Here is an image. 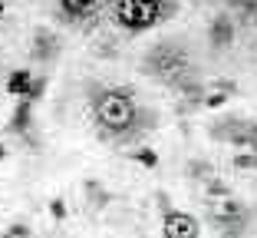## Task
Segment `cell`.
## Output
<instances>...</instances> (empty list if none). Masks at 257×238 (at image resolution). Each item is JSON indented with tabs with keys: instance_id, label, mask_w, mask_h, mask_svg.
I'll return each instance as SVG.
<instances>
[{
	"instance_id": "cell-1",
	"label": "cell",
	"mask_w": 257,
	"mask_h": 238,
	"mask_svg": "<svg viewBox=\"0 0 257 238\" xmlns=\"http://www.w3.org/2000/svg\"><path fill=\"white\" fill-rule=\"evenodd\" d=\"M89 109L102 139H132L139 132V103L125 86H92Z\"/></svg>"
},
{
	"instance_id": "cell-2",
	"label": "cell",
	"mask_w": 257,
	"mask_h": 238,
	"mask_svg": "<svg viewBox=\"0 0 257 238\" xmlns=\"http://www.w3.org/2000/svg\"><path fill=\"white\" fill-rule=\"evenodd\" d=\"M142 69L149 73L155 83L162 86H185L191 80V73H195V60L188 56V50L178 43H155L145 53L142 60Z\"/></svg>"
},
{
	"instance_id": "cell-3",
	"label": "cell",
	"mask_w": 257,
	"mask_h": 238,
	"mask_svg": "<svg viewBox=\"0 0 257 238\" xmlns=\"http://www.w3.org/2000/svg\"><path fill=\"white\" fill-rule=\"evenodd\" d=\"M172 17V4L165 0H115L112 20L128 33H145Z\"/></svg>"
},
{
	"instance_id": "cell-4",
	"label": "cell",
	"mask_w": 257,
	"mask_h": 238,
	"mask_svg": "<svg viewBox=\"0 0 257 238\" xmlns=\"http://www.w3.org/2000/svg\"><path fill=\"white\" fill-rule=\"evenodd\" d=\"M208 215H211V222L218 225L221 235H244L247 231V208H244L241 199H234L231 192L224 195H211L208 199Z\"/></svg>"
},
{
	"instance_id": "cell-5",
	"label": "cell",
	"mask_w": 257,
	"mask_h": 238,
	"mask_svg": "<svg viewBox=\"0 0 257 238\" xmlns=\"http://www.w3.org/2000/svg\"><path fill=\"white\" fill-rule=\"evenodd\" d=\"M214 136H221L224 142L237 149H254L257 152V123H244V119H227L224 126L214 129Z\"/></svg>"
},
{
	"instance_id": "cell-6",
	"label": "cell",
	"mask_w": 257,
	"mask_h": 238,
	"mask_svg": "<svg viewBox=\"0 0 257 238\" xmlns=\"http://www.w3.org/2000/svg\"><path fill=\"white\" fill-rule=\"evenodd\" d=\"M162 231H165L168 238H198L201 235V225H198V218L188 215V212L168 208V212H162Z\"/></svg>"
},
{
	"instance_id": "cell-7",
	"label": "cell",
	"mask_w": 257,
	"mask_h": 238,
	"mask_svg": "<svg viewBox=\"0 0 257 238\" xmlns=\"http://www.w3.org/2000/svg\"><path fill=\"white\" fill-rule=\"evenodd\" d=\"M30 56L37 63H53L56 56H60V37H56L53 30H46V27L33 30V37H30Z\"/></svg>"
},
{
	"instance_id": "cell-8",
	"label": "cell",
	"mask_w": 257,
	"mask_h": 238,
	"mask_svg": "<svg viewBox=\"0 0 257 238\" xmlns=\"http://www.w3.org/2000/svg\"><path fill=\"white\" fill-rule=\"evenodd\" d=\"M208 40H211L214 50H227L234 43V20H231V14H218L208 23Z\"/></svg>"
},
{
	"instance_id": "cell-9",
	"label": "cell",
	"mask_w": 257,
	"mask_h": 238,
	"mask_svg": "<svg viewBox=\"0 0 257 238\" xmlns=\"http://www.w3.org/2000/svg\"><path fill=\"white\" fill-rule=\"evenodd\" d=\"M63 20L69 23H86L99 14V0H60Z\"/></svg>"
},
{
	"instance_id": "cell-10",
	"label": "cell",
	"mask_w": 257,
	"mask_h": 238,
	"mask_svg": "<svg viewBox=\"0 0 257 238\" xmlns=\"http://www.w3.org/2000/svg\"><path fill=\"white\" fill-rule=\"evenodd\" d=\"M14 136H30L33 129V103L30 100H20L14 109V116H10V126H7Z\"/></svg>"
},
{
	"instance_id": "cell-11",
	"label": "cell",
	"mask_w": 257,
	"mask_h": 238,
	"mask_svg": "<svg viewBox=\"0 0 257 238\" xmlns=\"http://www.w3.org/2000/svg\"><path fill=\"white\" fill-rule=\"evenodd\" d=\"M30 83H33V73L27 66H20V69H14V73L7 76V93H10V96H17V100H27Z\"/></svg>"
},
{
	"instance_id": "cell-12",
	"label": "cell",
	"mask_w": 257,
	"mask_h": 238,
	"mask_svg": "<svg viewBox=\"0 0 257 238\" xmlns=\"http://www.w3.org/2000/svg\"><path fill=\"white\" fill-rule=\"evenodd\" d=\"M234 169H244V172L257 169V152L254 149H241V152L234 155Z\"/></svg>"
},
{
	"instance_id": "cell-13",
	"label": "cell",
	"mask_w": 257,
	"mask_h": 238,
	"mask_svg": "<svg viewBox=\"0 0 257 238\" xmlns=\"http://www.w3.org/2000/svg\"><path fill=\"white\" fill-rule=\"evenodd\" d=\"M237 14H241V20L247 23V27H257V0H244V4H237Z\"/></svg>"
},
{
	"instance_id": "cell-14",
	"label": "cell",
	"mask_w": 257,
	"mask_h": 238,
	"mask_svg": "<svg viewBox=\"0 0 257 238\" xmlns=\"http://www.w3.org/2000/svg\"><path fill=\"white\" fill-rule=\"evenodd\" d=\"M43 90H46V76H33L30 93H27V100H30V103H37L40 96H43Z\"/></svg>"
},
{
	"instance_id": "cell-15",
	"label": "cell",
	"mask_w": 257,
	"mask_h": 238,
	"mask_svg": "<svg viewBox=\"0 0 257 238\" xmlns=\"http://www.w3.org/2000/svg\"><path fill=\"white\" fill-rule=\"evenodd\" d=\"M136 159L142 162L145 169H155V166H159V155L152 152V149H139V152H136Z\"/></svg>"
},
{
	"instance_id": "cell-16",
	"label": "cell",
	"mask_w": 257,
	"mask_h": 238,
	"mask_svg": "<svg viewBox=\"0 0 257 238\" xmlns=\"http://www.w3.org/2000/svg\"><path fill=\"white\" fill-rule=\"evenodd\" d=\"M4 235H10V238H30L33 228H30V225H20V222H17V225H7V231H4Z\"/></svg>"
},
{
	"instance_id": "cell-17",
	"label": "cell",
	"mask_w": 257,
	"mask_h": 238,
	"mask_svg": "<svg viewBox=\"0 0 257 238\" xmlns=\"http://www.w3.org/2000/svg\"><path fill=\"white\" fill-rule=\"evenodd\" d=\"M50 215L60 218V222L66 218V205H63V199H53V202H50Z\"/></svg>"
},
{
	"instance_id": "cell-18",
	"label": "cell",
	"mask_w": 257,
	"mask_h": 238,
	"mask_svg": "<svg viewBox=\"0 0 257 238\" xmlns=\"http://www.w3.org/2000/svg\"><path fill=\"white\" fill-rule=\"evenodd\" d=\"M224 100H227L224 93H211V96H208V100H204V103H208V106H211V109H218V106H221V103H224Z\"/></svg>"
},
{
	"instance_id": "cell-19",
	"label": "cell",
	"mask_w": 257,
	"mask_h": 238,
	"mask_svg": "<svg viewBox=\"0 0 257 238\" xmlns=\"http://www.w3.org/2000/svg\"><path fill=\"white\" fill-rule=\"evenodd\" d=\"M4 20H7V0H0V27H4Z\"/></svg>"
},
{
	"instance_id": "cell-20",
	"label": "cell",
	"mask_w": 257,
	"mask_h": 238,
	"mask_svg": "<svg viewBox=\"0 0 257 238\" xmlns=\"http://www.w3.org/2000/svg\"><path fill=\"white\" fill-rule=\"evenodd\" d=\"M7 159V146H4V142H0V162Z\"/></svg>"
},
{
	"instance_id": "cell-21",
	"label": "cell",
	"mask_w": 257,
	"mask_h": 238,
	"mask_svg": "<svg viewBox=\"0 0 257 238\" xmlns=\"http://www.w3.org/2000/svg\"><path fill=\"white\" fill-rule=\"evenodd\" d=\"M231 4H234V7H237V4H244V0H231Z\"/></svg>"
}]
</instances>
